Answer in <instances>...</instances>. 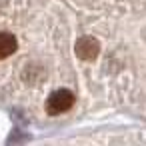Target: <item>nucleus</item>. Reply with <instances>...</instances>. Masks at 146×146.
<instances>
[{
	"instance_id": "obj_1",
	"label": "nucleus",
	"mask_w": 146,
	"mask_h": 146,
	"mask_svg": "<svg viewBox=\"0 0 146 146\" xmlns=\"http://www.w3.org/2000/svg\"><path fill=\"white\" fill-rule=\"evenodd\" d=\"M74 104V94L66 88H60V90H54L48 100H46V112L50 116H58V114H64L66 110H70Z\"/></svg>"
},
{
	"instance_id": "obj_2",
	"label": "nucleus",
	"mask_w": 146,
	"mask_h": 146,
	"mask_svg": "<svg viewBox=\"0 0 146 146\" xmlns=\"http://www.w3.org/2000/svg\"><path fill=\"white\" fill-rule=\"evenodd\" d=\"M74 50H76V56H78L80 60L92 62V60H96L98 54H100V42H98L94 36H80V38L76 40Z\"/></svg>"
},
{
	"instance_id": "obj_3",
	"label": "nucleus",
	"mask_w": 146,
	"mask_h": 146,
	"mask_svg": "<svg viewBox=\"0 0 146 146\" xmlns=\"http://www.w3.org/2000/svg\"><path fill=\"white\" fill-rule=\"evenodd\" d=\"M18 50V40L10 32H0V60L12 56Z\"/></svg>"
}]
</instances>
